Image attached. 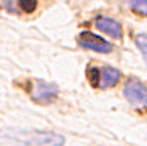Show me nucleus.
Here are the masks:
<instances>
[{"label": "nucleus", "mask_w": 147, "mask_h": 146, "mask_svg": "<svg viewBox=\"0 0 147 146\" xmlns=\"http://www.w3.org/2000/svg\"><path fill=\"white\" fill-rule=\"evenodd\" d=\"M20 146H63L65 143L64 136L53 132L29 130L22 132L20 137H14Z\"/></svg>", "instance_id": "1"}, {"label": "nucleus", "mask_w": 147, "mask_h": 146, "mask_svg": "<svg viewBox=\"0 0 147 146\" xmlns=\"http://www.w3.org/2000/svg\"><path fill=\"white\" fill-rule=\"evenodd\" d=\"M124 95L136 108H143L147 106V88L137 78H130L125 84Z\"/></svg>", "instance_id": "2"}, {"label": "nucleus", "mask_w": 147, "mask_h": 146, "mask_svg": "<svg viewBox=\"0 0 147 146\" xmlns=\"http://www.w3.org/2000/svg\"><path fill=\"white\" fill-rule=\"evenodd\" d=\"M77 42L81 47L87 48V50H92L95 52L108 54L112 51V44L108 41H106L104 38L96 35V34L91 33V31H82V33H80Z\"/></svg>", "instance_id": "3"}, {"label": "nucleus", "mask_w": 147, "mask_h": 146, "mask_svg": "<svg viewBox=\"0 0 147 146\" xmlns=\"http://www.w3.org/2000/svg\"><path fill=\"white\" fill-rule=\"evenodd\" d=\"M57 86L45 81L35 80L31 86V99L40 105H48L57 95Z\"/></svg>", "instance_id": "4"}, {"label": "nucleus", "mask_w": 147, "mask_h": 146, "mask_svg": "<svg viewBox=\"0 0 147 146\" xmlns=\"http://www.w3.org/2000/svg\"><path fill=\"white\" fill-rule=\"evenodd\" d=\"M95 25L99 29L100 31L111 35L112 38L120 39L122 37V28L119 22L113 18L109 17H104V16H99L95 21Z\"/></svg>", "instance_id": "5"}, {"label": "nucleus", "mask_w": 147, "mask_h": 146, "mask_svg": "<svg viewBox=\"0 0 147 146\" xmlns=\"http://www.w3.org/2000/svg\"><path fill=\"white\" fill-rule=\"evenodd\" d=\"M121 73L113 67H104L100 69V78H99V86L100 88H112L120 81Z\"/></svg>", "instance_id": "6"}, {"label": "nucleus", "mask_w": 147, "mask_h": 146, "mask_svg": "<svg viewBox=\"0 0 147 146\" xmlns=\"http://www.w3.org/2000/svg\"><path fill=\"white\" fill-rule=\"evenodd\" d=\"M87 78H89L90 84L92 86H99V78H100V69L95 68V67H90L87 69Z\"/></svg>", "instance_id": "7"}, {"label": "nucleus", "mask_w": 147, "mask_h": 146, "mask_svg": "<svg viewBox=\"0 0 147 146\" xmlns=\"http://www.w3.org/2000/svg\"><path fill=\"white\" fill-rule=\"evenodd\" d=\"M131 9L141 14H147V0H136V1H128Z\"/></svg>", "instance_id": "8"}, {"label": "nucleus", "mask_w": 147, "mask_h": 146, "mask_svg": "<svg viewBox=\"0 0 147 146\" xmlns=\"http://www.w3.org/2000/svg\"><path fill=\"white\" fill-rule=\"evenodd\" d=\"M136 44L138 46V48L142 51L144 56L147 58V34H138L136 37Z\"/></svg>", "instance_id": "9"}, {"label": "nucleus", "mask_w": 147, "mask_h": 146, "mask_svg": "<svg viewBox=\"0 0 147 146\" xmlns=\"http://www.w3.org/2000/svg\"><path fill=\"white\" fill-rule=\"evenodd\" d=\"M20 7H21V9L24 12L31 13L36 8V1H34V0H24V1H20Z\"/></svg>", "instance_id": "10"}]
</instances>
